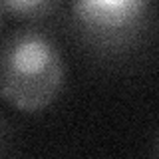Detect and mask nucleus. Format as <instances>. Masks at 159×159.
<instances>
[{
  "label": "nucleus",
  "instance_id": "nucleus-1",
  "mask_svg": "<svg viewBox=\"0 0 159 159\" xmlns=\"http://www.w3.org/2000/svg\"><path fill=\"white\" fill-rule=\"evenodd\" d=\"M64 58L58 44L40 30H18L0 46V96L22 111H38L64 86Z\"/></svg>",
  "mask_w": 159,
  "mask_h": 159
},
{
  "label": "nucleus",
  "instance_id": "nucleus-2",
  "mask_svg": "<svg viewBox=\"0 0 159 159\" xmlns=\"http://www.w3.org/2000/svg\"><path fill=\"white\" fill-rule=\"evenodd\" d=\"M149 8L145 0H78L72 12L96 34H119L135 28Z\"/></svg>",
  "mask_w": 159,
  "mask_h": 159
},
{
  "label": "nucleus",
  "instance_id": "nucleus-3",
  "mask_svg": "<svg viewBox=\"0 0 159 159\" xmlns=\"http://www.w3.org/2000/svg\"><path fill=\"white\" fill-rule=\"evenodd\" d=\"M2 8L20 18H38L52 12L56 8V2L52 0H8L2 4Z\"/></svg>",
  "mask_w": 159,
  "mask_h": 159
},
{
  "label": "nucleus",
  "instance_id": "nucleus-4",
  "mask_svg": "<svg viewBox=\"0 0 159 159\" xmlns=\"http://www.w3.org/2000/svg\"><path fill=\"white\" fill-rule=\"evenodd\" d=\"M0 26H2V18H0Z\"/></svg>",
  "mask_w": 159,
  "mask_h": 159
}]
</instances>
